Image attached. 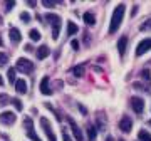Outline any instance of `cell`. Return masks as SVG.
I'll use <instances>...</instances> for the list:
<instances>
[{
	"label": "cell",
	"instance_id": "603a6c76",
	"mask_svg": "<svg viewBox=\"0 0 151 141\" xmlns=\"http://www.w3.org/2000/svg\"><path fill=\"white\" fill-rule=\"evenodd\" d=\"M139 29H141V30H150V29H151V19H148V20L143 22V24L139 25Z\"/></svg>",
	"mask_w": 151,
	"mask_h": 141
},
{
	"label": "cell",
	"instance_id": "7a4b0ae2",
	"mask_svg": "<svg viewBox=\"0 0 151 141\" xmlns=\"http://www.w3.org/2000/svg\"><path fill=\"white\" fill-rule=\"evenodd\" d=\"M45 19H47V20L50 22V25H52V39L57 40V39H59V32H60V25H62L60 17L55 15V14H47Z\"/></svg>",
	"mask_w": 151,
	"mask_h": 141
},
{
	"label": "cell",
	"instance_id": "277c9868",
	"mask_svg": "<svg viewBox=\"0 0 151 141\" xmlns=\"http://www.w3.org/2000/svg\"><path fill=\"white\" fill-rule=\"evenodd\" d=\"M40 124H42V129H44V133L47 135V140L49 141H57L54 131H52V128H50V124H49L47 118H40Z\"/></svg>",
	"mask_w": 151,
	"mask_h": 141
},
{
	"label": "cell",
	"instance_id": "8992f818",
	"mask_svg": "<svg viewBox=\"0 0 151 141\" xmlns=\"http://www.w3.org/2000/svg\"><path fill=\"white\" fill-rule=\"evenodd\" d=\"M24 126L27 128V136L30 138V140L32 141H40V138H39V136L35 135V131H34V123H32L30 118H25V119H24Z\"/></svg>",
	"mask_w": 151,
	"mask_h": 141
},
{
	"label": "cell",
	"instance_id": "83f0119b",
	"mask_svg": "<svg viewBox=\"0 0 151 141\" xmlns=\"http://www.w3.org/2000/svg\"><path fill=\"white\" fill-rule=\"evenodd\" d=\"M141 76H143V79H146V81H150V70L145 69L143 72H141Z\"/></svg>",
	"mask_w": 151,
	"mask_h": 141
},
{
	"label": "cell",
	"instance_id": "8d00e7d4",
	"mask_svg": "<svg viewBox=\"0 0 151 141\" xmlns=\"http://www.w3.org/2000/svg\"><path fill=\"white\" fill-rule=\"evenodd\" d=\"M119 141H124V140H119Z\"/></svg>",
	"mask_w": 151,
	"mask_h": 141
},
{
	"label": "cell",
	"instance_id": "cb8c5ba5",
	"mask_svg": "<svg viewBox=\"0 0 151 141\" xmlns=\"http://www.w3.org/2000/svg\"><path fill=\"white\" fill-rule=\"evenodd\" d=\"M9 96L7 94H0V106H5V104H9Z\"/></svg>",
	"mask_w": 151,
	"mask_h": 141
},
{
	"label": "cell",
	"instance_id": "4dcf8cb0",
	"mask_svg": "<svg viewBox=\"0 0 151 141\" xmlns=\"http://www.w3.org/2000/svg\"><path fill=\"white\" fill-rule=\"evenodd\" d=\"M70 45H72V49H74V50H79V42H77V40H72Z\"/></svg>",
	"mask_w": 151,
	"mask_h": 141
},
{
	"label": "cell",
	"instance_id": "484cf974",
	"mask_svg": "<svg viewBox=\"0 0 151 141\" xmlns=\"http://www.w3.org/2000/svg\"><path fill=\"white\" fill-rule=\"evenodd\" d=\"M7 60H9V57H7V54H4V52H0V65L7 64Z\"/></svg>",
	"mask_w": 151,
	"mask_h": 141
},
{
	"label": "cell",
	"instance_id": "74e56055",
	"mask_svg": "<svg viewBox=\"0 0 151 141\" xmlns=\"http://www.w3.org/2000/svg\"><path fill=\"white\" fill-rule=\"evenodd\" d=\"M150 124H151V121H150Z\"/></svg>",
	"mask_w": 151,
	"mask_h": 141
},
{
	"label": "cell",
	"instance_id": "d4e9b609",
	"mask_svg": "<svg viewBox=\"0 0 151 141\" xmlns=\"http://www.w3.org/2000/svg\"><path fill=\"white\" fill-rule=\"evenodd\" d=\"M82 74H84V69H82V65H81V67H79V65H77V67H76V69H74V76L81 77Z\"/></svg>",
	"mask_w": 151,
	"mask_h": 141
},
{
	"label": "cell",
	"instance_id": "9c48e42d",
	"mask_svg": "<svg viewBox=\"0 0 151 141\" xmlns=\"http://www.w3.org/2000/svg\"><path fill=\"white\" fill-rule=\"evenodd\" d=\"M131 108L134 109V113L141 114L143 109H145V101L141 98H138V96H134V98H131Z\"/></svg>",
	"mask_w": 151,
	"mask_h": 141
},
{
	"label": "cell",
	"instance_id": "30bf717a",
	"mask_svg": "<svg viewBox=\"0 0 151 141\" xmlns=\"http://www.w3.org/2000/svg\"><path fill=\"white\" fill-rule=\"evenodd\" d=\"M119 129L124 131V133H129L133 129V121H131L129 116H123L121 121H119Z\"/></svg>",
	"mask_w": 151,
	"mask_h": 141
},
{
	"label": "cell",
	"instance_id": "d6986e66",
	"mask_svg": "<svg viewBox=\"0 0 151 141\" xmlns=\"http://www.w3.org/2000/svg\"><path fill=\"white\" fill-rule=\"evenodd\" d=\"M138 136H139V141H151V135L145 129H141L139 133H138Z\"/></svg>",
	"mask_w": 151,
	"mask_h": 141
},
{
	"label": "cell",
	"instance_id": "9a60e30c",
	"mask_svg": "<svg viewBox=\"0 0 151 141\" xmlns=\"http://www.w3.org/2000/svg\"><path fill=\"white\" fill-rule=\"evenodd\" d=\"M50 54V50H49V47L47 45H40V47H39L37 49V59H45V57H47V55Z\"/></svg>",
	"mask_w": 151,
	"mask_h": 141
},
{
	"label": "cell",
	"instance_id": "7402d4cb",
	"mask_svg": "<svg viewBox=\"0 0 151 141\" xmlns=\"http://www.w3.org/2000/svg\"><path fill=\"white\" fill-rule=\"evenodd\" d=\"M12 104L15 106V109H17V111H22V109H24V106H22V103H20V99L14 98V99H12Z\"/></svg>",
	"mask_w": 151,
	"mask_h": 141
},
{
	"label": "cell",
	"instance_id": "44dd1931",
	"mask_svg": "<svg viewBox=\"0 0 151 141\" xmlns=\"http://www.w3.org/2000/svg\"><path fill=\"white\" fill-rule=\"evenodd\" d=\"M7 76H9V81H10V84H12V82H17V79H15V69H9Z\"/></svg>",
	"mask_w": 151,
	"mask_h": 141
},
{
	"label": "cell",
	"instance_id": "52a82bcc",
	"mask_svg": "<svg viewBox=\"0 0 151 141\" xmlns=\"http://www.w3.org/2000/svg\"><path fill=\"white\" fill-rule=\"evenodd\" d=\"M67 121H69V126H70V129H72V135H74V138H76L77 141H82V140H84V136H82L81 128L76 124V121L72 119V118H67Z\"/></svg>",
	"mask_w": 151,
	"mask_h": 141
},
{
	"label": "cell",
	"instance_id": "6da1fadb",
	"mask_svg": "<svg viewBox=\"0 0 151 141\" xmlns=\"http://www.w3.org/2000/svg\"><path fill=\"white\" fill-rule=\"evenodd\" d=\"M124 10L126 7L124 4H119L113 12V17H111V24H109V34H114L116 30L119 29V25L123 24V19H124Z\"/></svg>",
	"mask_w": 151,
	"mask_h": 141
},
{
	"label": "cell",
	"instance_id": "836d02e7",
	"mask_svg": "<svg viewBox=\"0 0 151 141\" xmlns=\"http://www.w3.org/2000/svg\"><path fill=\"white\" fill-rule=\"evenodd\" d=\"M106 141H114V140H113V138H111V136H109V138H108V140H106Z\"/></svg>",
	"mask_w": 151,
	"mask_h": 141
},
{
	"label": "cell",
	"instance_id": "f1b7e54d",
	"mask_svg": "<svg viewBox=\"0 0 151 141\" xmlns=\"http://www.w3.org/2000/svg\"><path fill=\"white\" fill-rule=\"evenodd\" d=\"M62 140L64 141H70V136H69V133L65 129H62Z\"/></svg>",
	"mask_w": 151,
	"mask_h": 141
},
{
	"label": "cell",
	"instance_id": "3957f363",
	"mask_svg": "<svg viewBox=\"0 0 151 141\" xmlns=\"http://www.w3.org/2000/svg\"><path fill=\"white\" fill-rule=\"evenodd\" d=\"M17 69L22 70V72H27V74H30V72L34 70V64L29 59H25V57H20V59L17 60Z\"/></svg>",
	"mask_w": 151,
	"mask_h": 141
},
{
	"label": "cell",
	"instance_id": "ac0fdd59",
	"mask_svg": "<svg viewBox=\"0 0 151 141\" xmlns=\"http://www.w3.org/2000/svg\"><path fill=\"white\" fill-rule=\"evenodd\" d=\"M77 30H79V27L76 25L74 22H67V35H74Z\"/></svg>",
	"mask_w": 151,
	"mask_h": 141
},
{
	"label": "cell",
	"instance_id": "7c38bea8",
	"mask_svg": "<svg viewBox=\"0 0 151 141\" xmlns=\"http://www.w3.org/2000/svg\"><path fill=\"white\" fill-rule=\"evenodd\" d=\"M40 92H42L44 96H49V94H52V89L49 87V77H42V81H40Z\"/></svg>",
	"mask_w": 151,
	"mask_h": 141
},
{
	"label": "cell",
	"instance_id": "f546056e",
	"mask_svg": "<svg viewBox=\"0 0 151 141\" xmlns=\"http://www.w3.org/2000/svg\"><path fill=\"white\" fill-rule=\"evenodd\" d=\"M42 5L50 9V7H54V2H49V0H42Z\"/></svg>",
	"mask_w": 151,
	"mask_h": 141
},
{
	"label": "cell",
	"instance_id": "ffe728a7",
	"mask_svg": "<svg viewBox=\"0 0 151 141\" xmlns=\"http://www.w3.org/2000/svg\"><path fill=\"white\" fill-rule=\"evenodd\" d=\"M29 35H30V39H32V40H40V32H39V30H35V29H32V30L29 32Z\"/></svg>",
	"mask_w": 151,
	"mask_h": 141
},
{
	"label": "cell",
	"instance_id": "4fadbf2b",
	"mask_svg": "<svg viewBox=\"0 0 151 141\" xmlns=\"http://www.w3.org/2000/svg\"><path fill=\"white\" fill-rule=\"evenodd\" d=\"M126 45H128V37H126V35H123V37L119 39V42H118V52H119V55H121V57L126 54Z\"/></svg>",
	"mask_w": 151,
	"mask_h": 141
},
{
	"label": "cell",
	"instance_id": "d590c367",
	"mask_svg": "<svg viewBox=\"0 0 151 141\" xmlns=\"http://www.w3.org/2000/svg\"><path fill=\"white\" fill-rule=\"evenodd\" d=\"M0 24H2V17H0Z\"/></svg>",
	"mask_w": 151,
	"mask_h": 141
},
{
	"label": "cell",
	"instance_id": "d6a6232c",
	"mask_svg": "<svg viewBox=\"0 0 151 141\" xmlns=\"http://www.w3.org/2000/svg\"><path fill=\"white\" fill-rule=\"evenodd\" d=\"M2 84H4V79H2V76H0V86H2Z\"/></svg>",
	"mask_w": 151,
	"mask_h": 141
},
{
	"label": "cell",
	"instance_id": "2e32d148",
	"mask_svg": "<svg viewBox=\"0 0 151 141\" xmlns=\"http://www.w3.org/2000/svg\"><path fill=\"white\" fill-rule=\"evenodd\" d=\"M82 17H84V22H86L87 25H94V24H96V17H94L92 12H86Z\"/></svg>",
	"mask_w": 151,
	"mask_h": 141
},
{
	"label": "cell",
	"instance_id": "4316f807",
	"mask_svg": "<svg viewBox=\"0 0 151 141\" xmlns=\"http://www.w3.org/2000/svg\"><path fill=\"white\" fill-rule=\"evenodd\" d=\"M20 19H22L24 22H29V20H30V15H29L27 12H22V14H20Z\"/></svg>",
	"mask_w": 151,
	"mask_h": 141
},
{
	"label": "cell",
	"instance_id": "e0dca14e",
	"mask_svg": "<svg viewBox=\"0 0 151 141\" xmlns=\"http://www.w3.org/2000/svg\"><path fill=\"white\" fill-rule=\"evenodd\" d=\"M96 136H97V129L92 124H89L87 126V138L92 141V140H96Z\"/></svg>",
	"mask_w": 151,
	"mask_h": 141
},
{
	"label": "cell",
	"instance_id": "e575fe53",
	"mask_svg": "<svg viewBox=\"0 0 151 141\" xmlns=\"http://www.w3.org/2000/svg\"><path fill=\"white\" fill-rule=\"evenodd\" d=\"M2 44H4V42H2V37H0V45H2Z\"/></svg>",
	"mask_w": 151,
	"mask_h": 141
},
{
	"label": "cell",
	"instance_id": "5bb4252c",
	"mask_svg": "<svg viewBox=\"0 0 151 141\" xmlns=\"http://www.w3.org/2000/svg\"><path fill=\"white\" fill-rule=\"evenodd\" d=\"M15 89H17L19 94H25V92H27V82H25V79H17Z\"/></svg>",
	"mask_w": 151,
	"mask_h": 141
},
{
	"label": "cell",
	"instance_id": "5b68a950",
	"mask_svg": "<svg viewBox=\"0 0 151 141\" xmlns=\"http://www.w3.org/2000/svg\"><path fill=\"white\" fill-rule=\"evenodd\" d=\"M150 49H151V37H148V39H145V40H141V42L138 44V47H136V55L141 57V55L146 54Z\"/></svg>",
	"mask_w": 151,
	"mask_h": 141
},
{
	"label": "cell",
	"instance_id": "1f68e13d",
	"mask_svg": "<svg viewBox=\"0 0 151 141\" xmlns=\"http://www.w3.org/2000/svg\"><path fill=\"white\" fill-rule=\"evenodd\" d=\"M14 7H15V2H14V0L7 2V10H10V9H14Z\"/></svg>",
	"mask_w": 151,
	"mask_h": 141
},
{
	"label": "cell",
	"instance_id": "ba28073f",
	"mask_svg": "<svg viewBox=\"0 0 151 141\" xmlns=\"http://www.w3.org/2000/svg\"><path fill=\"white\" fill-rule=\"evenodd\" d=\"M15 119H17V116L12 113V111H5V113L0 114V121H2L4 124H7V126L14 124V123H15Z\"/></svg>",
	"mask_w": 151,
	"mask_h": 141
},
{
	"label": "cell",
	"instance_id": "8fae6325",
	"mask_svg": "<svg viewBox=\"0 0 151 141\" xmlns=\"http://www.w3.org/2000/svg\"><path fill=\"white\" fill-rule=\"evenodd\" d=\"M9 37H10V40L14 44H19L22 40V35H20V30L17 27H10V30H9Z\"/></svg>",
	"mask_w": 151,
	"mask_h": 141
}]
</instances>
